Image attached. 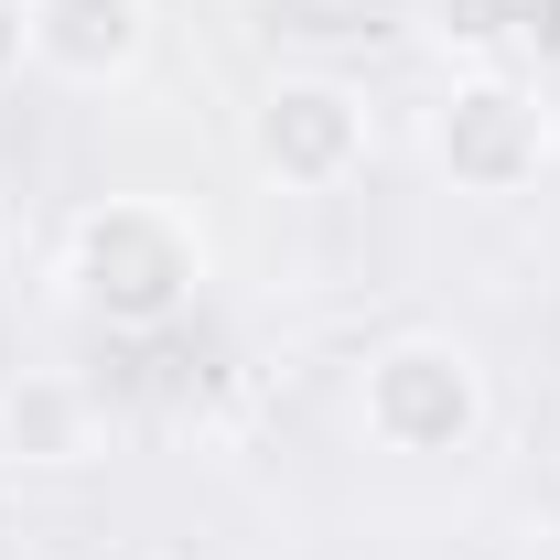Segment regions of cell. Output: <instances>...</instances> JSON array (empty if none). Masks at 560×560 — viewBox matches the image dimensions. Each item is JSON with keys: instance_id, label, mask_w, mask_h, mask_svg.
Listing matches in <instances>:
<instances>
[{"instance_id": "obj_1", "label": "cell", "mask_w": 560, "mask_h": 560, "mask_svg": "<svg viewBox=\"0 0 560 560\" xmlns=\"http://www.w3.org/2000/svg\"><path fill=\"white\" fill-rule=\"evenodd\" d=\"M215 280V248L206 226L173 206V195H97V206H75L66 226V291L86 324H108V335H162V324H184L195 302H206Z\"/></svg>"}, {"instance_id": "obj_2", "label": "cell", "mask_w": 560, "mask_h": 560, "mask_svg": "<svg viewBox=\"0 0 560 560\" xmlns=\"http://www.w3.org/2000/svg\"><path fill=\"white\" fill-rule=\"evenodd\" d=\"M486 355L464 335H388V346L355 366V431L399 464H453L486 442Z\"/></svg>"}, {"instance_id": "obj_3", "label": "cell", "mask_w": 560, "mask_h": 560, "mask_svg": "<svg viewBox=\"0 0 560 560\" xmlns=\"http://www.w3.org/2000/svg\"><path fill=\"white\" fill-rule=\"evenodd\" d=\"M431 162H442V184L453 195H528L539 173H550V108H539V86H517L506 66H464L442 86V108H431Z\"/></svg>"}, {"instance_id": "obj_4", "label": "cell", "mask_w": 560, "mask_h": 560, "mask_svg": "<svg viewBox=\"0 0 560 560\" xmlns=\"http://www.w3.org/2000/svg\"><path fill=\"white\" fill-rule=\"evenodd\" d=\"M366 151H377V130H366V97L346 75H270L248 108V162L280 195H335L366 173Z\"/></svg>"}, {"instance_id": "obj_5", "label": "cell", "mask_w": 560, "mask_h": 560, "mask_svg": "<svg viewBox=\"0 0 560 560\" xmlns=\"http://www.w3.org/2000/svg\"><path fill=\"white\" fill-rule=\"evenodd\" d=\"M108 420H97V388L66 377V366H11L0 377V464L11 475H75L97 464Z\"/></svg>"}, {"instance_id": "obj_6", "label": "cell", "mask_w": 560, "mask_h": 560, "mask_svg": "<svg viewBox=\"0 0 560 560\" xmlns=\"http://www.w3.org/2000/svg\"><path fill=\"white\" fill-rule=\"evenodd\" d=\"M151 55V0H33V66L55 86H130Z\"/></svg>"}, {"instance_id": "obj_7", "label": "cell", "mask_w": 560, "mask_h": 560, "mask_svg": "<svg viewBox=\"0 0 560 560\" xmlns=\"http://www.w3.org/2000/svg\"><path fill=\"white\" fill-rule=\"evenodd\" d=\"M431 11H442L431 33H442L453 55H475V66H495V44L517 33V22H506V0H431Z\"/></svg>"}, {"instance_id": "obj_8", "label": "cell", "mask_w": 560, "mask_h": 560, "mask_svg": "<svg viewBox=\"0 0 560 560\" xmlns=\"http://www.w3.org/2000/svg\"><path fill=\"white\" fill-rule=\"evenodd\" d=\"M33 66V0H0V86Z\"/></svg>"}]
</instances>
